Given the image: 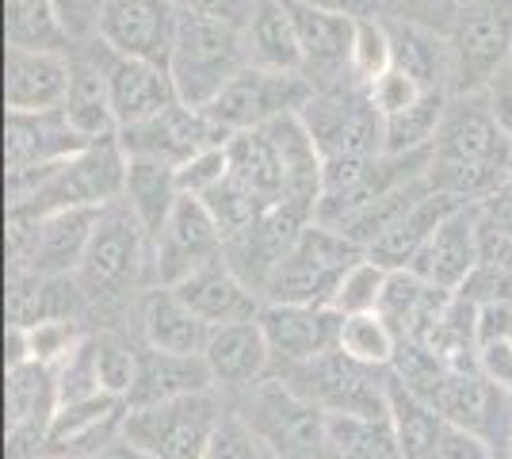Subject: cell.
I'll list each match as a JSON object with an SVG mask.
<instances>
[{
	"label": "cell",
	"mask_w": 512,
	"mask_h": 459,
	"mask_svg": "<svg viewBox=\"0 0 512 459\" xmlns=\"http://www.w3.org/2000/svg\"><path fill=\"white\" fill-rule=\"evenodd\" d=\"M512 173V138L501 131L490 96H451L432 142L428 184L455 203H486Z\"/></svg>",
	"instance_id": "cell-1"
},
{
	"label": "cell",
	"mask_w": 512,
	"mask_h": 459,
	"mask_svg": "<svg viewBox=\"0 0 512 459\" xmlns=\"http://www.w3.org/2000/svg\"><path fill=\"white\" fill-rule=\"evenodd\" d=\"M85 291L88 318H119L127 306H138L153 284V238L134 219L127 203H111L100 215L85 261L77 268Z\"/></svg>",
	"instance_id": "cell-2"
},
{
	"label": "cell",
	"mask_w": 512,
	"mask_h": 459,
	"mask_svg": "<svg viewBox=\"0 0 512 459\" xmlns=\"http://www.w3.org/2000/svg\"><path fill=\"white\" fill-rule=\"evenodd\" d=\"M241 69H249L241 23L214 20V16L180 8V27H176V43H172L169 58V77L180 104L207 108Z\"/></svg>",
	"instance_id": "cell-3"
},
{
	"label": "cell",
	"mask_w": 512,
	"mask_h": 459,
	"mask_svg": "<svg viewBox=\"0 0 512 459\" xmlns=\"http://www.w3.org/2000/svg\"><path fill=\"white\" fill-rule=\"evenodd\" d=\"M127 165L130 157L123 153L119 138L92 142L81 153L65 157L62 165H54L27 196L8 207H23L31 215H50V211H65V207H111L123 199Z\"/></svg>",
	"instance_id": "cell-4"
},
{
	"label": "cell",
	"mask_w": 512,
	"mask_h": 459,
	"mask_svg": "<svg viewBox=\"0 0 512 459\" xmlns=\"http://www.w3.org/2000/svg\"><path fill=\"white\" fill-rule=\"evenodd\" d=\"M241 421L253 429L260 444L276 459H291L302 452H314L325 444V410L306 402L295 387L283 383V375H268L256 387L237 398H226Z\"/></svg>",
	"instance_id": "cell-5"
},
{
	"label": "cell",
	"mask_w": 512,
	"mask_h": 459,
	"mask_svg": "<svg viewBox=\"0 0 512 459\" xmlns=\"http://www.w3.org/2000/svg\"><path fill=\"white\" fill-rule=\"evenodd\" d=\"M451 43V96H478L490 92L493 81L505 73L512 46V0H478L463 4Z\"/></svg>",
	"instance_id": "cell-6"
},
{
	"label": "cell",
	"mask_w": 512,
	"mask_h": 459,
	"mask_svg": "<svg viewBox=\"0 0 512 459\" xmlns=\"http://www.w3.org/2000/svg\"><path fill=\"white\" fill-rule=\"evenodd\" d=\"M363 257L356 241L337 234L333 226L310 222L295 241V249L283 257L276 276L264 287V303H314L329 306L341 276Z\"/></svg>",
	"instance_id": "cell-7"
},
{
	"label": "cell",
	"mask_w": 512,
	"mask_h": 459,
	"mask_svg": "<svg viewBox=\"0 0 512 459\" xmlns=\"http://www.w3.org/2000/svg\"><path fill=\"white\" fill-rule=\"evenodd\" d=\"M226 406V394L218 391L192 394L165 406H142L127 414L123 440L138 444L153 459H203Z\"/></svg>",
	"instance_id": "cell-8"
},
{
	"label": "cell",
	"mask_w": 512,
	"mask_h": 459,
	"mask_svg": "<svg viewBox=\"0 0 512 459\" xmlns=\"http://www.w3.org/2000/svg\"><path fill=\"white\" fill-rule=\"evenodd\" d=\"M276 375L325 414H390V368H367L341 349Z\"/></svg>",
	"instance_id": "cell-9"
},
{
	"label": "cell",
	"mask_w": 512,
	"mask_h": 459,
	"mask_svg": "<svg viewBox=\"0 0 512 459\" xmlns=\"http://www.w3.org/2000/svg\"><path fill=\"white\" fill-rule=\"evenodd\" d=\"M92 146L58 111H8L4 123V161H8V203L23 199L54 165Z\"/></svg>",
	"instance_id": "cell-10"
},
{
	"label": "cell",
	"mask_w": 512,
	"mask_h": 459,
	"mask_svg": "<svg viewBox=\"0 0 512 459\" xmlns=\"http://www.w3.org/2000/svg\"><path fill=\"white\" fill-rule=\"evenodd\" d=\"M310 96H314V85L302 73H272V69L249 66L203 111L222 134L264 131L283 115H299L310 104Z\"/></svg>",
	"instance_id": "cell-11"
},
{
	"label": "cell",
	"mask_w": 512,
	"mask_h": 459,
	"mask_svg": "<svg viewBox=\"0 0 512 459\" xmlns=\"http://www.w3.org/2000/svg\"><path fill=\"white\" fill-rule=\"evenodd\" d=\"M302 123L310 127L325 161L383 153V115L375 111L367 88L356 81L314 92L310 104L302 108Z\"/></svg>",
	"instance_id": "cell-12"
},
{
	"label": "cell",
	"mask_w": 512,
	"mask_h": 459,
	"mask_svg": "<svg viewBox=\"0 0 512 459\" xmlns=\"http://www.w3.org/2000/svg\"><path fill=\"white\" fill-rule=\"evenodd\" d=\"M226 257V234L195 196H180L172 215L153 238V284L176 287L192 272Z\"/></svg>",
	"instance_id": "cell-13"
},
{
	"label": "cell",
	"mask_w": 512,
	"mask_h": 459,
	"mask_svg": "<svg viewBox=\"0 0 512 459\" xmlns=\"http://www.w3.org/2000/svg\"><path fill=\"white\" fill-rule=\"evenodd\" d=\"M310 222H318L310 207L291 203V199H279L276 207H268L249 230H241V234H234V238L226 241V264L264 299L268 280L276 276V268L295 249V241L302 238V230Z\"/></svg>",
	"instance_id": "cell-14"
},
{
	"label": "cell",
	"mask_w": 512,
	"mask_h": 459,
	"mask_svg": "<svg viewBox=\"0 0 512 459\" xmlns=\"http://www.w3.org/2000/svg\"><path fill=\"white\" fill-rule=\"evenodd\" d=\"M176 27H180L176 0H107L96 39L123 58L169 69Z\"/></svg>",
	"instance_id": "cell-15"
},
{
	"label": "cell",
	"mask_w": 512,
	"mask_h": 459,
	"mask_svg": "<svg viewBox=\"0 0 512 459\" xmlns=\"http://www.w3.org/2000/svg\"><path fill=\"white\" fill-rule=\"evenodd\" d=\"M287 12L295 20V35H299L302 50V77L314 85V92L325 88H341L352 77V35H356V20L329 12L306 0H287ZM360 85V81H356Z\"/></svg>",
	"instance_id": "cell-16"
},
{
	"label": "cell",
	"mask_w": 512,
	"mask_h": 459,
	"mask_svg": "<svg viewBox=\"0 0 512 459\" xmlns=\"http://www.w3.org/2000/svg\"><path fill=\"white\" fill-rule=\"evenodd\" d=\"M230 134H222L211 123V115L203 108H188V104H172L169 111L153 115L146 123H134L119 131V146L127 157L138 161H161V165H188L195 153L211 150L218 142H226Z\"/></svg>",
	"instance_id": "cell-17"
},
{
	"label": "cell",
	"mask_w": 512,
	"mask_h": 459,
	"mask_svg": "<svg viewBox=\"0 0 512 459\" xmlns=\"http://www.w3.org/2000/svg\"><path fill=\"white\" fill-rule=\"evenodd\" d=\"M260 326H264V337H268L276 372H283V368L318 360V356L337 349L341 314L333 306L314 303H264Z\"/></svg>",
	"instance_id": "cell-18"
},
{
	"label": "cell",
	"mask_w": 512,
	"mask_h": 459,
	"mask_svg": "<svg viewBox=\"0 0 512 459\" xmlns=\"http://www.w3.org/2000/svg\"><path fill=\"white\" fill-rule=\"evenodd\" d=\"M127 398L115 394H100L88 402H69L54 410L50 433H46L43 456L50 459H92L100 456L104 448L123 440L127 429Z\"/></svg>",
	"instance_id": "cell-19"
},
{
	"label": "cell",
	"mask_w": 512,
	"mask_h": 459,
	"mask_svg": "<svg viewBox=\"0 0 512 459\" xmlns=\"http://www.w3.org/2000/svg\"><path fill=\"white\" fill-rule=\"evenodd\" d=\"M23 211V207H20ZM31 215V211H27ZM104 207H65L50 215H35L27 257L8 272H39V276H77L92 234L100 226Z\"/></svg>",
	"instance_id": "cell-20"
},
{
	"label": "cell",
	"mask_w": 512,
	"mask_h": 459,
	"mask_svg": "<svg viewBox=\"0 0 512 459\" xmlns=\"http://www.w3.org/2000/svg\"><path fill=\"white\" fill-rule=\"evenodd\" d=\"M478 230H482V203H463L436 226L409 272L440 291H459L478 268Z\"/></svg>",
	"instance_id": "cell-21"
},
{
	"label": "cell",
	"mask_w": 512,
	"mask_h": 459,
	"mask_svg": "<svg viewBox=\"0 0 512 459\" xmlns=\"http://www.w3.org/2000/svg\"><path fill=\"white\" fill-rule=\"evenodd\" d=\"M69 50L8 46L4 54V104L8 111H58L69 100Z\"/></svg>",
	"instance_id": "cell-22"
},
{
	"label": "cell",
	"mask_w": 512,
	"mask_h": 459,
	"mask_svg": "<svg viewBox=\"0 0 512 459\" xmlns=\"http://www.w3.org/2000/svg\"><path fill=\"white\" fill-rule=\"evenodd\" d=\"M203 356H207V368L214 375V391L226 394V398L245 394L260 379H268V375L276 372V360H272V349H268L260 318L218 326L211 333Z\"/></svg>",
	"instance_id": "cell-23"
},
{
	"label": "cell",
	"mask_w": 512,
	"mask_h": 459,
	"mask_svg": "<svg viewBox=\"0 0 512 459\" xmlns=\"http://www.w3.org/2000/svg\"><path fill=\"white\" fill-rule=\"evenodd\" d=\"M69 66H73V81H69V100H65V115L88 142H107L119 138V119L111 111V92H107V50L100 39L92 43L69 46Z\"/></svg>",
	"instance_id": "cell-24"
},
{
	"label": "cell",
	"mask_w": 512,
	"mask_h": 459,
	"mask_svg": "<svg viewBox=\"0 0 512 459\" xmlns=\"http://www.w3.org/2000/svg\"><path fill=\"white\" fill-rule=\"evenodd\" d=\"M107 92H111V111L119 119V131L134 127V123H146L153 115L169 111L172 104H180L169 69L138 62V58H123L115 50H107Z\"/></svg>",
	"instance_id": "cell-25"
},
{
	"label": "cell",
	"mask_w": 512,
	"mask_h": 459,
	"mask_svg": "<svg viewBox=\"0 0 512 459\" xmlns=\"http://www.w3.org/2000/svg\"><path fill=\"white\" fill-rule=\"evenodd\" d=\"M134 322H138L142 345L161 352H180V356H203L214 333L172 287H150L134 310Z\"/></svg>",
	"instance_id": "cell-26"
},
{
	"label": "cell",
	"mask_w": 512,
	"mask_h": 459,
	"mask_svg": "<svg viewBox=\"0 0 512 459\" xmlns=\"http://www.w3.org/2000/svg\"><path fill=\"white\" fill-rule=\"evenodd\" d=\"M172 291L192 306L211 329L249 322V318H260V310H264V299L226 264V257L192 272L188 280H180Z\"/></svg>",
	"instance_id": "cell-27"
},
{
	"label": "cell",
	"mask_w": 512,
	"mask_h": 459,
	"mask_svg": "<svg viewBox=\"0 0 512 459\" xmlns=\"http://www.w3.org/2000/svg\"><path fill=\"white\" fill-rule=\"evenodd\" d=\"M214 391V375L207 368V356H180V352H161L142 345L138 352V379L127 394L130 410L142 406H165L192 394Z\"/></svg>",
	"instance_id": "cell-28"
},
{
	"label": "cell",
	"mask_w": 512,
	"mask_h": 459,
	"mask_svg": "<svg viewBox=\"0 0 512 459\" xmlns=\"http://www.w3.org/2000/svg\"><path fill=\"white\" fill-rule=\"evenodd\" d=\"M241 31H245L249 66L272 69V73H302L299 35L287 12V0H256Z\"/></svg>",
	"instance_id": "cell-29"
},
{
	"label": "cell",
	"mask_w": 512,
	"mask_h": 459,
	"mask_svg": "<svg viewBox=\"0 0 512 459\" xmlns=\"http://www.w3.org/2000/svg\"><path fill=\"white\" fill-rule=\"evenodd\" d=\"M455 207H463V203H455L451 196L432 188L413 211H406L386 234H379V238L367 245V257L379 261L383 268H390V272L394 268H409V264L417 261V253L425 249V241L436 234V226L448 219Z\"/></svg>",
	"instance_id": "cell-30"
},
{
	"label": "cell",
	"mask_w": 512,
	"mask_h": 459,
	"mask_svg": "<svg viewBox=\"0 0 512 459\" xmlns=\"http://www.w3.org/2000/svg\"><path fill=\"white\" fill-rule=\"evenodd\" d=\"M390 43H394V66L417 77L428 92H451V43L444 31H432L421 23L390 20Z\"/></svg>",
	"instance_id": "cell-31"
},
{
	"label": "cell",
	"mask_w": 512,
	"mask_h": 459,
	"mask_svg": "<svg viewBox=\"0 0 512 459\" xmlns=\"http://www.w3.org/2000/svg\"><path fill=\"white\" fill-rule=\"evenodd\" d=\"M226 157H230V176L245 184L264 207H276L287 196V176L283 161L268 131H241L226 138Z\"/></svg>",
	"instance_id": "cell-32"
},
{
	"label": "cell",
	"mask_w": 512,
	"mask_h": 459,
	"mask_svg": "<svg viewBox=\"0 0 512 459\" xmlns=\"http://www.w3.org/2000/svg\"><path fill=\"white\" fill-rule=\"evenodd\" d=\"M180 180L172 165L161 161H138L130 157L127 165V188H123V203L134 211V219L150 230V238H157V230L165 226L172 215V207L180 203Z\"/></svg>",
	"instance_id": "cell-33"
},
{
	"label": "cell",
	"mask_w": 512,
	"mask_h": 459,
	"mask_svg": "<svg viewBox=\"0 0 512 459\" xmlns=\"http://www.w3.org/2000/svg\"><path fill=\"white\" fill-rule=\"evenodd\" d=\"M390 421H394L402 459H432L448 433V421L436 414L425 398L409 394L394 375H390Z\"/></svg>",
	"instance_id": "cell-34"
},
{
	"label": "cell",
	"mask_w": 512,
	"mask_h": 459,
	"mask_svg": "<svg viewBox=\"0 0 512 459\" xmlns=\"http://www.w3.org/2000/svg\"><path fill=\"white\" fill-rule=\"evenodd\" d=\"M325 440L341 459H402L390 414H325Z\"/></svg>",
	"instance_id": "cell-35"
},
{
	"label": "cell",
	"mask_w": 512,
	"mask_h": 459,
	"mask_svg": "<svg viewBox=\"0 0 512 459\" xmlns=\"http://www.w3.org/2000/svg\"><path fill=\"white\" fill-rule=\"evenodd\" d=\"M4 35L8 46H31V50L73 46L54 12V0H4Z\"/></svg>",
	"instance_id": "cell-36"
},
{
	"label": "cell",
	"mask_w": 512,
	"mask_h": 459,
	"mask_svg": "<svg viewBox=\"0 0 512 459\" xmlns=\"http://www.w3.org/2000/svg\"><path fill=\"white\" fill-rule=\"evenodd\" d=\"M451 92H428L421 104H413L402 115L383 119V153H425L436 142V131L444 123Z\"/></svg>",
	"instance_id": "cell-37"
},
{
	"label": "cell",
	"mask_w": 512,
	"mask_h": 459,
	"mask_svg": "<svg viewBox=\"0 0 512 459\" xmlns=\"http://www.w3.org/2000/svg\"><path fill=\"white\" fill-rule=\"evenodd\" d=\"M402 337L394 333V326L386 322L379 310H367V314H344L341 318V337H337V349L352 360H360L367 368H390L394 356H398Z\"/></svg>",
	"instance_id": "cell-38"
},
{
	"label": "cell",
	"mask_w": 512,
	"mask_h": 459,
	"mask_svg": "<svg viewBox=\"0 0 512 459\" xmlns=\"http://www.w3.org/2000/svg\"><path fill=\"white\" fill-rule=\"evenodd\" d=\"M96 333V364H100V383L104 394L127 398L138 379V352L142 341L127 337L123 329H92Z\"/></svg>",
	"instance_id": "cell-39"
},
{
	"label": "cell",
	"mask_w": 512,
	"mask_h": 459,
	"mask_svg": "<svg viewBox=\"0 0 512 459\" xmlns=\"http://www.w3.org/2000/svg\"><path fill=\"white\" fill-rule=\"evenodd\" d=\"M432 291H436V287L425 284V280H421L417 272H409V268H394V272H390L386 291H383V303H379V314L394 326V333H398L402 341L413 337V329H417V322H421V314H425Z\"/></svg>",
	"instance_id": "cell-40"
},
{
	"label": "cell",
	"mask_w": 512,
	"mask_h": 459,
	"mask_svg": "<svg viewBox=\"0 0 512 459\" xmlns=\"http://www.w3.org/2000/svg\"><path fill=\"white\" fill-rule=\"evenodd\" d=\"M386 280H390V268H383V264L371 261V257L363 253L360 261L352 264V268L341 276V284H337V291H333L329 306H333L341 318L344 314H367V310H379Z\"/></svg>",
	"instance_id": "cell-41"
},
{
	"label": "cell",
	"mask_w": 512,
	"mask_h": 459,
	"mask_svg": "<svg viewBox=\"0 0 512 459\" xmlns=\"http://www.w3.org/2000/svg\"><path fill=\"white\" fill-rule=\"evenodd\" d=\"M390 66H394V43H390L386 16H360L352 35V77L367 88Z\"/></svg>",
	"instance_id": "cell-42"
},
{
	"label": "cell",
	"mask_w": 512,
	"mask_h": 459,
	"mask_svg": "<svg viewBox=\"0 0 512 459\" xmlns=\"http://www.w3.org/2000/svg\"><path fill=\"white\" fill-rule=\"evenodd\" d=\"M50 372H54V387H58V406L100 398L104 383H100V364H96V333H88L85 341Z\"/></svg>",
	"instance_id": "cell-43"
},
{
	"label": "cell",
	"mask_w": 512,
	"mask_h": 459,
	"mask_svg": "<svg viewBox=\"0 0 512 459\" xmlns=\"http://www.w3.org/2000/svg\"><path fill=\"white\" fill-rule=\"evenodd\" d=\"M203 203H207V211L214 215V222L222 226L226 241L234 238V234H241V230H249V226L268 211L245 184H237L234 176H226L218 188H211V192L203 196Z\"/></svg>",
	"instance_id": "cell-44"
},
{
	"label": "cell",
	"mask_w": 512,
	"mask_h": 459,
	"mask_svg": "<svg viewBox=\"0 0 512 459\" xmlns=\"http://www.w3.org/2000/svg\"><path fill=\"white\" fill-rule=\"evenodd\" d=\"M92 326L88 322H77V318H50V322H39V326L27 329V349H31V360L43 364V368H58L69 352L85 341Z\"/></svg>",
	"instance_id": "cell-45"
},
{
	"label": "cell",
	"mask_w": 512,
	"mask_h": 459,
	"mask_svg": "<svg viewBox=\"0 0 512 459\" xmlns=\"http://www.w3.org/2000/svg\"><path fill=\"white\" fill-rule=\"evenodd\" d=\"M203 459H276V456L260 444V437L241 421V414H237L234 406H226V414L218 421L211 448H207Z\"/></svg>",
	"instance_id": "cell-46"
},
{
	"label": "cell",
	"mask_w": 512,
	"mask_h": 459,
	"mask_svg": "<svg viewBox=\"0 0 512 459\" xmlns=\"http://www.w3.org/2000/svg\"><path fill=\"white\" fill-rule=\"evenodd\" d=\"M367 96H371L375 111H379L383 119H390V115H402V111H409L413 104H421L428 96V88L421 85L417 77H409L406 69L390 66L383 77H375V81L367 85Z\"/></svg>",
	"instance_id": "cell-47"
},
{
	"label": "cell",
	"mask_w": 512,
	"mask_h": 459,
	"mask_svg": "<svg viewBox=\"0 0 512 459\" xmlns=\"http://www.w3.org/2000/svg\"><path fill=\"white\" fill-rule=\"evenodd\" d=\"M230 176V157H226V142H218L211 150L195 153L188 165L176 169V180H180V192L184 196L203 199L211 188H218L222 180Z\"/></svg>",
	"instance_id": "cell-48"
},
{
	"label": "cell",
	"mask_w": 512,
	"mask_h": 459,
	"mask_svg": "<svg viewBox=\"0 0 512 459\" xmlns=\"http://www.w3.org/2000/svg\"><path fill=\"white\" fill-rule=\"evenodd\" d=\"M383 4V16L390 20H406L421 23L432 31H444L448 35L459 16V0H379Z\"/></svg>",
	"instance_id": "cell-49"
},
{
	"label": "cell",
	"mask_w": 512,
	"mask_h": 459,
	"mask_svg": "<svg viewBox=\"0 0 512 459\" xmlns=\"http://www.w3.org/2000/svg\"><path fill=\"white\" fill-rule=\"evenodd\" d=\"M104 4L107 0H54V12L62 20L69 43H92L96 39Z\"/></svg>",
	"instance_id": "cell-50"
},
{
	"label": "cell",
	"mask_w": 512,
	"mask_h": 459,
	"mask_svg": "<svg viewBox=\"0 0 512 459\" xmlns=\"http://www.w3.org/2000/svg\"><path fill=\"white\" fill-rule=\"evenodd\" d=\"M474 333H478V345L512 341V303L509 299L474 306Z\"/></svg>",
	"instance_id": "cell-51"
},
{
	"label": "cell",
	"mask_w": 512,
	"mask_h": 459,
	"mask_svg": "<svg viewBox=\"0 0 512 459\" xmlns=\"http://www.w3.org/2000/svg\"><path fill=\"white\" fill-rule=\"evenodd\" d=\"M478 372L490 383H497L501 391L512 394V341H490L478 345Z\"/></svg>",
	"instance_id": "cell-52"
},
{
	"label": "cell",
	"mask_w": 512,
	"mask_h": 459,
	"mask_svg": "<svg viewBox=\"0 0 512 459\" xmlns=\"http://www.w3.org/2000/svg\"><path fill=\"white\" fill-rule=\"evenodd\" d=\"M184 12H199V16H214V20L245 23V16L253 12L256 0H176Z\"/></svg>",
	"instance_id": "cell-53"
},
{
	"label": "cell",
	"mask_w": 512,
	"mask_h": 459,
	"mask_svg": "<svg viewBox=\"0 0 512 459\" xmlns=\"http://www.w3.org/2000/svg\"><path fill=\"white\" fill-rule=\"evenodd\" d=\"M482 211H486L501 230H509L512 234V173H509V180H505V184H501V188L482 203Z\"/></svg>",
	"instance_id": "cell-54"
},
{
	"label": "cell",
	"mask_w": 512,
	"mask_h": 459,
	"mask_svg": "<svg viewBox=\"0 0 512 459\" xmlns=\"http://www.w3.org/2000/svg\"><path fill=\"white\" fill-rule=\"evenodd\" d=\"M306 4H318V8H329V12H341V16H383V4L379 0H306Z\"/></svg>",
	"instance_id": "cell-55"
},
{
	"label": "cell",
	"mask_w": 512,
	"mask_h": 459,
	"mask_svg": "<svg viewBox=\"0 0 512 459\" xmlns=\"http://www.w3.org/2000/svg\"><path fill=\"white\" fill-rule=\"evenodd\" d=\"M92 459H153L146 456L138 444H130V440H119V444H111V448H104L100 456H92Z\"/></svg>",
	"instance_id": "cell-56"
},
{
	"label": "cell",
	"mask_w": 512,
	"mask_h": 459,
	"mask_svg": "<svg viewBox=\"0 0 512 459\" xmlns=\"http://www.w3.org/2000/svg\"><path fill=\"white\" fill-rule=\"evenodd\" d=\"M291 459H341L333 448H329V440L321 444V448H314V452H302V456H291Z\"/></svg>",
	"instance_id": "cell-57"
},
{
	"label": "cell",
	"mask_w": 512,
	"mask_h": 459,
	"mask_svg": "<svg viewBox=\"0 0 512 459\" xmlns=\"http://www.w3.org/2000/svg\"><path fill=\"white\" fill-rule=\"evenodd\" d=\"M497 81H505V85H512V46H509V62H505V73H501ZM497 81H493V85H497Z\"/></svg>",
	"instance_id": "cell-58"
},
{
	"label": "cell",
	"mask_w": 512,
	"mask_h": 459,
	"mask_svg": "<svg viewBox=\"0 0 512 459\" xmlns=\"http://www.w3.org/2000/svg\"><path fill=\"white\" fill-rule=\"evenodd\" d=\"M463 4H478V0H459V8H463Z\"/></svg>",
	"instance_id": "cell-59"
},
{
	"label": "cell",
	"mask_w": 512,
	"mask_h": 459,
	"mask_svg": "<svg viewBox=\"0 0 512 459\" xmlns=\"http://www.w3.org/2000/svg\"><path fill=\"white\" fill-rule=\"evenodd\" d=\"M509 459H512V448H509Z\"/></svg>",
	"instance_id": "cell-60"
},
{
	"label": "cell",
	"mask_w": 512,
	"mask_h": 459,
	"mask_svg": "<svg viewBox=\"0 0 512 459\" xmlns=\"http://www.w3.org/2000/svg\"><path fill=\"white\" fill-rule=\"evenodd\" d=\"M39 459H50V456H39Z\"/></svg>",
	"instance_id": "cell-61"
}]
</instances>
